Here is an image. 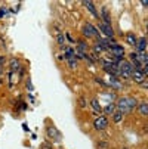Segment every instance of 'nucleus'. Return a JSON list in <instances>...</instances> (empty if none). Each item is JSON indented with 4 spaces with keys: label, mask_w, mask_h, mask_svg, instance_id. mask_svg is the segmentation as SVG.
Masks as SVG:
<instances>
[{
    "label": "nucleus",
    "mask_w": 148,
    "mask_h": 149,
    "mask_svg": "<svg viewBox=\"0 0 148 149\" xmlns=\"http://www.w3.org/2000/svg\"><path fill=\"white\" fill-rule=\"evenodd\" d=\"M98 146H99V148H107V143L102 140V143H98Z\"/></svg>",
    "instance_id": "obj_23"
},
{
    "label": "nucleus",
    "mask_w": 148,
    "mask_h": 149,
    "mask_svg": "<svg viewBox=\"0 0 148 149\" xmlns=\"http://www.w3.org/2000/svg\"><path fill=\"white\" fill-rule=\"evenodd\" d=\"M138 111H139V114L142 115V117H147L148 115V103L147 102H142V103H138Z\"/></svg>",
    "instance_id": "obj_14"
},
{
    "label": "nucleus",
    "mask_w": 148,
    "mask_h": 149,
    "mask_svg": "<svg viewBox=\"0 0 148 149\" xmlns=\"http://www.w3.org/2000/svg\"><path fill=\"white\" fill-rule=\"evenodd\" d=\"M99 30H101V33L105 36V38H114V30H113V25H108V24L101 22V24H99Z\"/></svg>",
    "instance_id": "obj_6"
},
{
    "label": "nucleus",
    "mask_w": 148,
    "mask_h": 149,
    "mask_svg": "<svg viewBox=\"0 0 148 149\" xmlns=\"http://www.w3.org/2000/svg\"><path fill=\"white\" fill-rule=\"evenodd\" d=\"M111 117H113V121H114L116 124H119V123H121V121H123V117H124V114H121V112L116 111V112H114Z\"/></svg>",
    "instance_id": "obj_17"
},
{
    "label": "nucleus",
    "mask_w": 148,
    "mask_h": 149,
    "mask_svg": "<svg viewBox=\"0 0 148 149\" xmlns=\"http://www.w3.org/2000/svg\"><path fill=\"white\" fill-rule=\"evenodd\" d=\"M136 106H138V100H136L135 97H132V96H123V97H120V99L117 100V103H116L117 111L121 112V114H129V112H132Z\"/></svg>",
    "instance_id": "obj_1"
},
{
    "label": "nucleus",
    "mask_w": 148,
    "mask_h": 149,
    "mask_svg": "<svg viewBox=\"0 0 148 149\" xmlns=\"http://www.w3.org/2000/svg\"><path fill=\"white\" fill-rule=\"evenodd\" d=\"M123 149H129V148H123Z\"/></svg>",
    "instance_id": "obj_25"
},
{
    "label": "nucleus",
    "mask_w": 148,
    "mask_h": 149,
    "mask_svg": "<svg viewBox=\"0 0 148 149\" xmlns=\"http://www.w3.org/2000/svg\"><path fill=\"white\" fill-rule=\"evenodd\" d=\"M56 40H58V43L61 45V47L64 49V47H65V36H64V34H58V36H56Z\"/></svg>",
    "instance_id": "obj_18"
},
{
    "label": "nucleus",
    "mask_w": 148,
    "mask_h": 149,
    "mask_svg": "<svg viewBox=\"0 0 148 149\" xmlns=\"http://www.w3.org/2000/svg\"><path fill=\"white\" fill-rule=\"evenodd\" d=\"M99 19H101V22H104V24H108V25H111V16H110V12H108V9H102V12H101V16H99Z\"/></svg>",
    "instance_id": "obj_11"
},
{
    "label": "nucleus",
    "mask_w": 148,
    "mask_h": 149,
    "mask_svg": "<svg viewBox=\"0 0 148 149\" xmlns=\"http://www.w3.org/2000/svg\"><path fill=\"white\" fill-rule=\"evenodd\" d=\"M76 43H77V52H81V53L88 52V45L83 40H76Z\"/></svg>",
    "instance_id": "obj_16"
},
{
    "label": "nucleus",
    "mask_w": 148,
    "mask_h": 149,
    "mask_svg": "<svg viewBox=\"0 0 148 149\" xmlns=\"http://www.w3.org/2000/svg\"><path fill=\"white\" fill-rule=\"evenodd\" d=\"M116 111H117V108H116V103H114V102H111V103H108V105H105L104 108H102L104 115H113Z\"/></svg>",
    "instance_id": "obj_9"
},
{
    "label": "nucleus",
    "mask_w": 148,
    "mask_h": 149,
    "mask_svg": "<svg viewBox=\"0 0 148 149\" xmlns=\"http://www.w3.org/2000/svg\"><path fill=\"white\" fill-rule=\"evenodd\" d=\"M108 52L113 55V58H119V59H123L124 58V47L123 46H120V45H113V46H110L108 47Z\"/></svg>",
    "instance_id": "obj_5"
},
{
    "label": "nucleus",
    "mask_w": 148,
    "mask_h": 149,
    "mask_svg": "<svg viewBox=\"0 0 148 149\" xmlns=\"http://www.w3.org/2000/svg\"><path fill=\"white\" fill-rule=\"evenodd\" d=\"M107 127H108V118H107V115L101 114V115H98L93 120V129L96 132H102V130L107 129Z\"/></svg>",
    "instance_id": "obj_4"
},
{
    "label": "nucleus",
    "mask_w": 148,
    "mask_h": 149,
    "mask_svg": "<svg viewBox=\"0 0 148 149\" xmlns=\"http://www.w3.org/2000/svg\"><path fill=\"white\" fill-rule=\"evenodd\" d=\"M83 5L88 8V10L90 12V15H92L95 19H99V13H98V10H96V8H95V5H93L92 2H88V0H84Z\"/></svg>",
    "instance_id": "obj_8"
},
{
    "label": "nucleus",
    "mask_w": 148,
    "mask_h": 149,
    "mask_svg": "<svg viewBox=\"0 0 148 149\" xmlns=\"http://www.w3.org/2000/svg\"><path fill=\"white\" fill-rule=\"evenodd\" d=\"M130 78H132L136 84H142V83L145 81V75H144L141 71H133L132 75H130Z\"/></svg>",
    "instance_id": "obj_10"
},
{
    "label": "nucleus",
    "mask_w": 148,
    "mask_h": 149,
    "mask_svg": "<svg viewBox=\"0 0 148 149\" xmlns=\"http://www.w3.org/2000/svg\"><path fill=\"white\" fill-rule=\"evenodd\" d=\"M90 106H92V109H93L95 114H99V115H101V112H102V106H101V103H99L98 99H92V100H90Z\"/></svg>",
    "instance_id": "obj_13"
},
{
    "label": "nucleus",
    "mask_w": 148,
    "mask_h": 149,
    "mask_svg": "<svg viewBox=\"0 0 148 149\" xmlns=\"http://www.w3.org/2000/svg\"><path fill=\"white\" fill-rule=\"evenodd\" d=\"M81 34L84 36V38H99L101 36H99V33H98V28L93 25V24H90V22H88V24H84L83 25V28H81Z\"/></svg>",
    "instance_id": "obj_3"
},
{
    "label": "nucleus",
    "mask_w": 148,
    "mask_h": 149,
    "mask_svg": "<svg viewBox=\"0 0 148 149\" xmlns=\"http://www.w3.org/2000/svg\"><path fill=\"white\" fill-rule=\"evenodd\" d=\"M135 47H136V52H145V49H147V40H145V37H139L138 38Z\"/></svg>",
    "instance_id": "obj_12"
},
{
    "label": "nucleus",
    "mask_w": 148,
    "mask_h": 149,
    "mask_svg": "<svg viewBox=\"0 0 148 149\" xmlns=\"http://www.w3.org/2000/svg\"><path fill=\"white\" fill-rule=\"evenodd\" d=\"M117 67H119V75H121L123 78H130L132 72L135 71L133 67H132V63H130V61H126V59H123Z\"/></svg>",
    "instance_id": "obj_2"
},
{
    "label": "nucleus",
    "mask_w": 148,
    "mask_h": 149,
    "mask_svg": "<svg viewBox=\"0 0 148 149\" xmlns=\"http://www.w3.org/2000/svg\"><path fill=\"white\" fill-rule=\"evenodd\" d=\"M5 13H8V9H0V18H3Z\"/></svg>",
    "instance_id": "obj_22"
},
{
    "label": "nucleus",
    "mask_w": 148,
    "mask_h": 149,
    "mask_svg": "<svg viewBox=\"0 0 148 149\" xmlns=\"http://www.w3.org/2000/svg\"><path fill=\"white\" fill-rule=\"evenodd\" d=\"M48 134H49L51 137L56 136V139H59V134H58V132H56V129H55V127H49V130H48Z\"/></svg>",
    "instance_id": "obj_19"
},
{
    "label": "nucleus",
    "mask_w": 148,
    "mask_h": 149,
    "mask_svg": "<svg viewBox=\"0 0 148 149\" xmlns=\"http://www.w3.org/2000/svg\"><path fill=\"white\" fill-rule=\"evenodd\" d=\"M79 103L81 105L80 108H84V106H86V102H84V99H79Z\"/></svg>",
    "instance_id": "obj_21"
},
{
    "label": "nucleus",
    "mask_w": 148,
    "mask_h": 149,
    "mask_svg": "<svg viewBox=\"0 0 148 149\" xmlns=\"http://www.w3.org/2000/svg\"><path fill=\"white\" fill-rule=\"evenodd\" d=\"M27 89H30V90L33 89V84H31V81H30V80H28V83H27Z\"/></svg>",
    "instance_id": "obj_24"
},
{
    "label": "nucleus",
    "mask_w": 148,
    "mask_h": 149,
    "mask_svg": "<svg viewBox=\"0 0 148 149\" xmlns=\"http://www.w3.org/2000/svg\"><path fill=\"white\" fill-rule=\"evenodd\" d=\"M21 70V62H19V59L18 58H13V59H11V62H9V74H16L18 71Z\"/></svg>",
    "instance_id": "obj_7"
},
{
    "label": "nucleus",
    "mask_w": 148,
    "mask_h": 149,
    "mask_svg": "<svg viewBox=\"0 0 148 149\" xmlns=\"http://www.w3.org/2000/svg\"><path fill=\"white\" fill-rule=\"evenodd\" d=\"M5 71V56H0V75Z\"/></svg>",
    "instance_id": "obj_20"
},
{
    "label": "nucleus",
    "mask_w": 148,
    "mask_h": 149,
    "mask_svg": "<svg viewBox=\"0 0 148 149\" xmlns=\"http://www.w3.org/2000/svg\"><path fill=\"white\" fill-rule=\"evenodd\" d=\"M126 41H128V45H130L132 47H135L136 46V41H138V37L133 33H129V34H126Z\"/></svg>",
    "instance_id": "obj_15"
}]
</instances>
